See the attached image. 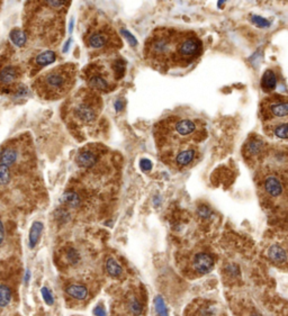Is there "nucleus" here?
<instances>
[{"label": "nucleus", "instance_id": "f257e3e1", "mask_svg": "<svg viewBox=\"0 0 288 316\" xmlns=\"http://www.w3.org/2000/svg\"><path fill=\"white\" fill-rule=\"evenodd\" d=\"M77 68L73 63L59 66L38 77L34 89L46 100H56L69 92L76 81Z\"/></svg>", "mask_w": 288, "mask_h": 316}, {"label": "nucleus", "instance_id": "f03ea898", "mask_svg": "<svg viewBox=\"0 0 288 316\" xmlns=\"http://www.w3.org/2000/svg\"><path fill=\"white\" fill-rule=\"evenodd\" d=\"M179 32L174 28H157L146 39L144 56L154 68L165 71L171 67V57Z\"/></svg>", "mask_w": 288, "mask_h": 316}, {"label": "nucleus", "instance_id": "7ed1b4c3", "mask_svg": "<svg viewBox=\"0 0 288 316\" xmlns=\"http://www.w3.org/2000/svg\"><path fill=\"white\" fill-rule=\"evenodd\" d=\"M19 270L13 258L0 261V316H6L17 298Z\"/></svg>", "mask_w": 288, "mask_h": 316}, {"label": "nucleus", "instance_id": "20e7f679", "mask_svg": "<svg viewBox=\"0 0 288 316\" xmlns=\"http://www.w3.org/2000/svg\"><path fill=\"white\" fill-rule=\"evenodd\" d=\"M202 41L192 32L179 33L171 57V67H187L201 56Z\"/></svg>", "mask_w": 288, "mask_h": 316}, {"label": "nucleus", "instance_id": "39448f33", "mask_svg": "<svg viewBox=\"0 0 288 316\" xmlns=\"http://www.w3.org/2000/svg\"><path fill=\"white\" fill-rule=\"evenodd\" d=\"M100 113V99L95 95L82 96L72 106V121L78 125H91Z\"/></svg>", "mask_w": 288, "mask_h": 316}, {"label": "nucleus", "instance_id": "423d86ee", "mask_svg": "<svg viewBox=\"0 0 288 316\" xmlns=\"http://www.w3.org/2000/svg\"><path fill=\"white\" fill-rule=\"evenodd\" d=\"M197 156V149L194 144H182L167 146L161 157L165 164L176 170H183L194 164Z\"/></svg>", "mask_w": 288, "mask_h": 316}, {"label": "nucleus", "instance_id": "0eeeda50", "mask_svg": "<svg viewBox=\"0 0 288 316\" xmlns=\"http://www.w3.org/2000/svg\"><path fill=\"white\" fill-rule=\"evenodd\" d=\"M86 78L88 86L95 91L102 92H109L116 81L113 71H108L102 64L89 67L86 71Z\"/></svg>", "mask_w": 288, "mask_h": 316}, {"label": "nucleus", "instance_id": "6e6552de", "mask_svg": "<svg viewBox=\"0 0 288 316\" xmlns=\"http://www.w3.org/2000/svg\"><path fill=\"white\" fill-rule=\"evenodd\" d=\"M86 45L94 51H108L119 43L116 34L110 27H100L91 31L85 38Z\"/></svg>", "mask_w": 288, "mask_h": 316}, {"label": "nucleus", "instance_id": "1a4fd4ad", "mask_svg": "<svg viewBox=\"0 0 288 316\" xmlns=\"http://www.w3.org/2000/svg\"><path fill=\"white\" fill-rule=\"evenodd\" d=\"M19 140H13L4 145L0 150V165L8 167L9 169H18L23 166V150Z\"/></svg>", "mask_w": 288, "mask_h": 316}, {"label": "nucleus", "instance_id": "9d476101", "mask_svg": "<svg viewBox=\"0 0 288 316\" xmlns=\"http://www.w3.org/2000/svg\"><path fill=\"white\" fill-rule=\"evenodd\" d=\"M288 114V103L286 97H271L262 103L263 120L270 121L275 118H285Z\"/></svg>", "mask_w": 288, "mask_h": 316}, {"label": "nucleus", "instance_id": "9b49d317", "mask_svg": "<svg viewBox=\"0 0 288 316\" xmlns=\"http://www.w3.org/2000/svg\"><path fill=\"white\" fill-rule=\"evenodd\" d=\"M19 71L17 67L7 66L0 71V91L9 92L15 86L19 78Z\"/></svg>", "mask_w": 288, "mask_h": 316}, {"label": "nucleus", "instance_id": "f8f14e48", "mask_svg": "<svg viewBox=\"0 0 288 316\" xmlns=\"http://www.w3.org/2000/svg\"><path fill=\"white\" fill-rule=\"evenodd\" d=\"M99 162V152L94 147H85L77 155V164L84 169H91Z\"/></svg>", "mask_w": 288, "mask_h": 316}, {"label": "nucleus", "instance_id": "ddd939ff", "mask_svg": "<svg viewBox=\"0 0 288 316\" xmlns=\"http://www.w3.org/2000/svg\"><path fill=\"white\" fill-rule=\"evenodd\" d=\"M263 189L271 197H279L284 192V185L279 177L274 174L267 175L262 180Z\"/></svg>", "mask_w": 288, "mask_h": 316}, {"label": "nucleus", "instance_id": "4468645a", "mask_svg": "<svg viewBox=\"0 0 288 316\" xmlns=\"http://www.w3.org/2000/svg\"><path fill=\"white\" fill-rule=\"evenodd\" d=\"M265 152V143L261 139L257 136L250 137L246 143L245 149H243V154H245L246 159H259L261 154Z\"/></svg>", "mask_w": 288, "mask_h": 316}, {"label": "nucleus", "instance_id": "2eb2a0df", "mask_svg": "<svg viewBox=\"0 0 288 316\" xmlns=\"http://www.w3.org/2000/svg\"><path fill=\"white\" fill-rule=\"evenodd\" d=\"M194 269L199 274H207L212 270L214 266V259L211 254L198 253L194 258Z\"/></svg>", "mask_w": 288, "mask_h": 316}, {"label": "nucleus", "instance_id": "dca6fc26", "mask_svg": "<svg viewBox=\"0 0 288 316\" xmlns=\"http://www.w3.org/2000/svg\"><path fill=\"white\" fill-rule=\"evenodd\" d=\"M56 60V54L53 51H44L38 54V56L34 59V70H40L41 68L46 67L48 64L53 63Z\"/></svg>", "mask_w": 288, "mask_h": 316}, {"label": "nucleus", "instance_id": "f3484780", "mask_svg": "<svg viewBox=\"0 0 288 316\" xmlns=\"http://www.w3.org/2000/svg\"><path fill=\"white\" fill-rule=\"evenodd\" d=\"M277 87V77L275 72L268 69L261 78V88L265 92H272Z\"/></svg>", "mask_w": 288, "mask_h": 316}, {"label": "nucleus", "instance_id": "a211bd4d", "mask_svg": "<svg viewBox=\"0 0 288 316\" xmlns=\"http://www.w3.org/2000/svg\"><path fill=\"white\" fill-rule=\"evenodd\" d=\"M61 202L63 205L71 207V208H77V207H79L81 205V198L77 191L67 190L63 192V195L61 197Z\"/></svg>", "mask_w": 288, "mask_h": 316}, {"label": "nucleus", "instance_id": "6ab92c4d", "mask_svg": "<svg viewBox=\"0 0 288 316\" xmlns=\"http://www.w3.org/2000/svg\"><path fill=\"white\" fill-rule=\"evenodd\" d=\"M268 256L274 261L275 264L284 265L286 264V251L281 248L280 245L274 244L268 249Z\"/></svg>", "mask_w": 288, "mask_h": 316}, {"label": "nucleus", "instance_id": "aec40b11", "mask_svg": "<svg viewBox=\"0 0 288 316\" xmlns=\"http://www.w3.org/2000/svg\"><path fill=\"white\" fill-rule=\"evenodd\" d=\"M66 293L70 296V297L78 299V300H82L87 298L88 296V289L85 287V286L81 285H69L66 288Z\"/></svg>", "mask_w": 288, "mask_h": 316}, {"label": "nucleus", "instance_id": "412c9836", "mask_svg": "<svg viewBox=\"0 0 288 316\" xmlns=\"http://www.w3.org/2000/svg\"><path fill=\"white\" fill-rule=\"evenodd\" d=\"M105 269L107 274L110 275L111 277H119L123 273V268L122 266L117 262L114 258H108L105 262Z\"/></svg>", "mask_w": 288, "mask_h": 316}, {"label": "nucleus", "instance_id": "4be33fe9", "mask_svg": "<svg viewBox=\"0 0 288 316\" xmlns=\"http://www.w3.org/2000/svg\"><path fill=\"white\" fill-rule=\"evenodd\" d=\"M43 230V224L41 222H35L33 224L31 232H29V248H34L37 244L38 240H40V236Z\"/></svg>", "mask_w": 288, "mask_h": 316}, {"label": "nucleus", "instance_id": "5701e85b", "mask_svg": "<svg viewBox=\"0 0 288 316\" xmlns=\"http://www.w3.org/2000/svg\"><path fill=\"white\" fill-rule=\"evenodd\" d=\"M13 181V172L8 167L0 165V188H6Z\"/></svg>", "mask_w": 288, "mask_h": 316}, {"label": "nucleus", "instance_id": "b1692460", "mask_svg": "<svg viewBox=\"0 0 288 316\" xmlns=\"http://www.w3.org/2000/svg\"><path fill=\"white\" fill-rule=\"evenodd\" d=\"M11 39L15 45L22 47L25 45V43L27 41V35L25 32L22 31V29L14 28L11 32Z\"/></svg>", "mask_w": 288, "mask_h": 316}, {"label": "nucleus", "instance_id": "393cba45", "mask_svg": "<svg viewBox=\"0 0 288 316\" xmlns=\"http://www.w3.org/2000/svg\"><path fill=\"white\" fill-rule=\"evenodd\" d=\"M271 127H272V132H274L275 136L279 137V139H282V140L287 139V123L285 121L277 123L276 125Z\"/></svg>", "mask_w": 288, "mask_h": 316}, {"label": "nucleus", "instance_id": "a878e982", "mask_svg": "<svg viewBox=\"0 0 288 316\" xmlns=\"http://www.w3.org/2000/svg\"><path fill=\"white\" fill-rule=\"evenodd\" d=\"M154 306H155V310H157L158 316H168V308L167 305H165L163 298L161 296H157L154 299Z\"/></svg>", "mask_w": 288, "mask_h": 316}, {"label": "nucleus", "instance_id": "bb28decb", "mask_svg": "<svg viewBox=\"0 0 288 316\" xmlns=\"http://www.w3.org/2000/svg\"><path fill=\"white\" fill-rule=\"evenodd\" d=\"M7 240H8L7 230L3 221V217L0 215V251L5 250V246L7 244Z\"/></svg>", "mask_w": 288, "mask_h": 316}, {"label": "nucleus", "instance_id": "cd10ccee", "mask_svg": "<svg viewBox=\"0 0 288 316\" xmlns=\"http://www.w3.org/2000/svg\"><path fill=\"white\" fill-rule=\"evenodd\" d=\"M130 309H131L132 314L135 315V316H139V315L142 314V310H143L142 305H141V303L139 302V299L136 297H133L131 299Z\"/></svg>", "mask_w": 288, "mask_h": 316}, {"label": "nucleus", "instance_id": "c85d7f7f", "mask_svg": "<svg viewBox=\"0 0 288 316\" xmlns=\"http://www.w3.org/2000/svg\"><path fill=\"white\" fill-rule=\"evenodd\" d=\"M67 260L71 265H77L80 261V254L75 248H69L67 250Z\"/></svg>", "mask_w": 288, "mask_h": 316}, {"label": "nucleus", "instance_id": "c756f323", "mask_svg": "<svg viewBox=\"0 0 288 316\" xmlns=\"http://www.w3.org/2000/svg\"><path fill=\"white\" fill-rule=\"evenodd\" d=\"M251 22L253 24H256V25L260 28H265V27L270 26V22H268L266 18H262L260 16H252Z\"/></svg>", "mask_w": 288, "mask_h": 316}, {"label": "nucleus", "instance_id": "7c9ffc66", "mask_svg": "<svg viewBox=\"0 0 288 316\" xmlns=\"http://www.w3.org/2000/svg\"><path fill=\"white\" fill-rule=\"evenodd\" d=\"M121 33L123 34V35L128 38V41L130 42V44L131 45H133V46H135L136 44H138V41H136V38L132 35V34L128 31V29H121Z\"/></svg>", "mask_w": 288, "mask_h": 316}, {"label": "nucleus", "instance_id": "2f4dec72", "mask_svg": "<svg viewBox=\"0 0 288 316\" xmlns=\"http://www.w3.org/2000/svg\"><path fill=\"white\" fill-rule=\"evenodd\" d=\"M42 294H43L44 300H45V302H46L48 305L53 304V297H52V295H51V293H50V290H48L47 288H43V289H42Z\"/></svg>", "mask_w": 288, "mask_h": 316}, {"label": "nucleus", "instance_id": "473e14b6", "mask_svg": "<svg viewBox=\"0 0 288 316\" xmlns=\"http://www.w3.org/2000/svg\"><path fill=\"white\" fill-rule=\"evenodd\" d=\"M141 169L143 171H150L152 169V164H151V161L148 159H143L141 161Z\"/></svg>", "mask_w": 288, "mask_h": 316}, {"label": "nucleus", "instance_id": "72a5a7b5", "mask_svg": "<svg viewBox=\"0 0 288 316\" xmlns=\"http://www.w3.org/2000/svg\"><path fill=\"white\" fill-rule=\"evenodd\" d=\"M95 316H106V309L102 306H97L94 309Z\"/></svg>", "mask_w": 288, "mask_h": 316}, {"label": "nucleus", "instance_id": "f704fd0d", "mask_svg": "<svg viewBox=\"0 0 288 316\" xmlns=\"http://www.w3.org/2000/svg\"><path fill=\"white\" fill-rule=\"evenodd\" d=\"M227 271L230 274H232L233 276H236V275H239V268L237 266H230V267H227Z\"/></svg>", "mask_w": 288, "mask_h": 316}, {"label": "nucleus", "instance_id": "c9c22d12", "mask_svg": "<svg viewBox=\"0 0 288 316\" xmlns=\"http://www.w3.org/2000/svg\"><path fill=\"white\" fill-rule=\"evenodd\" d=\"M123 107H124V103L122 102V100H117V101H116V103H115V108H116V111H121V110H123Z\"/></svg>", "mask_w": 288, "mask_h": 316}, {"label": "nucleus", "instance_id": "e433bc0d", "mask_svg": "<svg viewBox=\"0 0 288 316\" xmlns=\"http://www.w3.org/2000/svg\"><path fill=\"white\" fill-rule=\"evenodd\" d=\"M199 214L202 215V217H207L209 214V210L207 208H205V207H203V208H201V210H199Z\"/></svg>", "mask_w": 288, "mask_h": 316}, {"label": "nucleus", "instance_id": "4c0bfd02", "mask_svg": "<svg viewBox=\"0 0 288 316\" xmlns=\"http://www.w3.org/2000/svg\"><path fill=\"white\" fill-rule=\"evenodd\" d=\"M13 316H19V315H18V314H16V315H13Z\"/></svg>", "mask_w": 288, "mask_h": 316}]
</instances>
